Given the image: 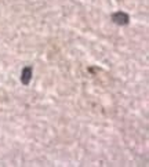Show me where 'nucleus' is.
<instances>
[{"label": "nucleus", "instance_id": "f03ea898", "mask_svg": "<svg viewBox=\"0 0 149 167\" xmlns=\"http://www.w3.org/2000/svg\"><path fill=\"white\" fill-rule=\"evenodd\" d=\"M32 66H25L24 70H22V75H21V82L25 84V86H28V84L30 83V79H32Z\"/></svg>", "mask_w": 149, "mask_h": 167}, {"label": "nucleus", "instance_id": "f257e3e1", "mask_svg": "<svg viewBox=\"0 0 149 167\" xmlns=\"http://www.w3.org/2000/svg\"><path fill=\"white\" fill-rule=\"evenodd\" d=\"M112 21L116 24V25H127L128 21H130V17H128V14H126V13L117 11L112 15Z\"/></svg>", "mask_w": 149, "mask_h": 167}]
</instances>
